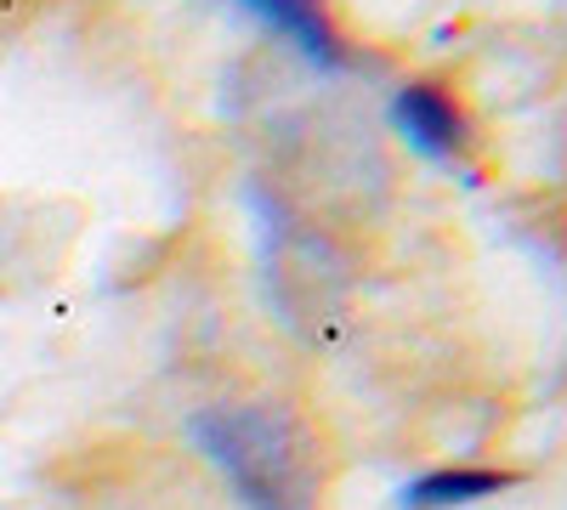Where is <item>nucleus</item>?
<instances>
[{"instance_id": "1", "label": "nucleus", "mask_w": 567, "mask_h": 510, "mask_svg": "<svg viewBox=\"0 0 567 510\" xmlns=\"http://www.w3.org/2000/svg\"><path fill=\"white\" fill-rule=\"evenodd\" d=\"M187 437L250 510H318L323 454L296 408L216 403L187 420Z\"/></svg>"}, {"instance_id": "2", "label": "nucleus", "mask_w": 567, "mask_h": 510, "mask_svg": "<svg viewBox=\"0 0 567 510\" xmlns=\"http://www.w3.org/2000/svg\"><path fill=\"white\" fill-rule=\"evenodd\" d=\"M392 131L420 159H460L471 148V114L443 80H409L392 97Z\"/></svg>"}, {"instance_id": "3", "label": "nucleus", "mask_w": 567, "mask_h": 510, "mask_svg": "<svg viewBox=\"0 0 567 510\" xmlns=\"http://www.w3.org/2000/svg\"><path fill=\"white\" fill-rule=\"evenodd\" d=\"M523 477L505 471V466H443V471H425L398 493V510H460V504H477L494 499L505 488H516Z\"/></svg>"}, {"instance_id": "4", "label": "nucleus", "mask_w": 567, "mask_h": 510, "mask_svg": "<svg viewBox=\"0 0 567 510\" xmlns=\"http://www.w3.org/2000/svg\"><path fill=\"white\" fill-rule=\"evenodd\" d=\"M239 7H250L256 18H267L284 40H296L312 63H323V69H347L352 63L341 29L329 23V12L318 7V0H239Z\"/></svg>"}]
</instances>
